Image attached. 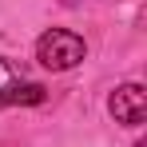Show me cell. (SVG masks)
<instances>
[{"label": "cell", "mask_w": 147, "mask_h": 147, "mask_svg": "<svg viewBox=\"0 0 147 147\" xmlns=\"http://www.w3.org/2000/svg\"><path fill=\"white\" fill-rule=\"evenodd\" d=\"M84 56H88L84 40H80L76 32H68V28H52V32H44V36L36 40V60H40L48 72H68Z\"/></svg>", "instance_id": "cell-1"}, {"label": "cell", "mask_w": 147, "mask_h": 147, "mask_svg": "<svg viewBox=\"0 0 147 147\" xmlns=\"http://www.w3.org/2000/svg\"><path fill=\"white\" fill-rule=\"evenodd\" d=\"M135 147H147V143H135Z\"/></svg>", "instance_id": "cell-5"}, {"label": "cell", "mask_w": 147, "mask_h": 147, "mask_svg": "<svg viewBox=\"0 0 147 147\" xmlns=\"http://www.w3.org/2000/svg\"><path fill=\"white\" fill-rule=\"evenodd\" d=\"M107 111H111L115 123H123V127H139V123L147 119V92L139 84H123V88L111 92Z\"/></svg>", "instance_id": "cell-2"}, {"label": "cell", "mask_w": 147, "mask_h": 147, "mask_svg": "<svg viewBox=\"0 0 147 147\" xmlns=\"http://www.w3.org/2000/svg\"><path fill=\"white\" fill-rule=\"evenodd\" d=\"M20 80H16V72H12V64L0 56V92H8V88H16Z\"/></svg>", "instance_id": "cell-4"}, {"label": "cell", "mask_w": 147, "mask_h": 147, "mask_svg": "<svg viewBox=\"0 0 147 147\" xmlns=\"http://www.w3.org/2000/svg\"><path fill=\"white\" fill-rule=\"evenodd\" d=\"M16 103H44V88L40 84H16V88L0 92V107H16Z\"/></svg>", "instance_id": "cell-3"}]
</instances>
